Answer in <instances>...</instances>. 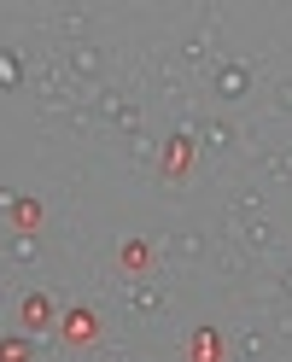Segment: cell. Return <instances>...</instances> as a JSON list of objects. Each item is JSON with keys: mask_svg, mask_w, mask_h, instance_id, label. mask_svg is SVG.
<instances>
[{"mask_svg": "<svg viewBox=\"0 0 292 362\" xmlns=\"http://www.w3.org/2000/svg\"><path fill=\"white\" fill-rule=\"evenodd\" d=\"M0 362H30V333H6L0 339Z\"/></svg>", "mask_w": 292, "mask_h": 362, "instance_id": "8", "label": "cell"}, {"mask_svg": "<svg viewBox=\"0 0 292 362\" xmlns=\"http://www.w3.org/2000/svg\"><path fill=\"white\" fill-rule=\"evenodd\" d=\"M12 228L18 234H41V205H35V199H12Z\"/></svg>", "mask_w": 292, "mask_h": 362, "instance_id": "4", "label": "cell"}, {"mask_svg": "<svg viewBox=\"0 0 292 362\" xmlns=\"http://www.w3.org/2000/svg\"><path fill=\"white\" fill-rule=\"evenodd\" d=\"M0 82H18V59H0Z\"/></svg>", "mask_w": 292, "mask_h": 362, "instance_id": "9", "label": "cell"}, {"mask_svg": "<svg viewBox=\"0 0 292 362\" xmlns=\"http://www.w3.org/2000/svg\"><path fill=\"white\" fill-rule=\"evenodd\" d=\"M53 322H59V315H53L47 292H24V298H18V327H24V333H53Z\"/></svg>", "mask_w": 292, "mask_h": 362, "instance_id": "1", "label": "cell"}, {"mask_svg": "<svg viewBox=\"0 0 292 362\" xmlns=\"http://www.w3.org/2000/svg\"><path fill=\"white\" fill-rule=\"evenodd\" d=\"M100 333V322H94V310H71L64 315V339H76V345H88V339Z\"/></svg>", "mask_w": 292, "mask_h": 362, "instance_id": "6", "label": "cell"}, {"mask_svg": "<svg viewBox=\"0 0 292 362\" xmlns=\"http://www.w3.org/2000/svg\"><path fill=\"white\" fill-rule=\"evenodd\" d=\"M187 362H222V345H216L211 327H199V333L187 339Z\"/></svg>", "mask_w": 292, "mask_h": 362, "instance_id": "5", "label": "cell"}, {"mask_svg": "<svg viewBox=\"0 0 292 362\" xmlns=\"http://www.w3.org/2000/svg\"><path fill=\"white\" fill-rule=\"evenodd\" d=\"M117 263L129 269V275H152V269H158V252H152L146 240H129L123 252H117Z\"/></svg>", "mask_w": 292, "mask_h": 362, "instance_id": "3", "label": "cell"}, {"mask_svg": "<svg viewBox=\"0 0 292 362\" xmlns=\"http://www.w3.org/2000/svg\"><path fill=\"white\" fill-rule=\"evenodd\" d=\"M187 170H193V134H175L164 152V181H182Z\"/></svg>", "mask_w": 292, "mask_h": 362, "instance_id": "2", "label": "cell"}, {"mask_svg": "<svg viewBox=\"0 0 292 362\" xmlns=\"http://www.w3.org/2000/svg\"><path fill=\"white\" fill-rule=\"evenodd\" d=\"M245 82H252V76H245L240 64H228V71H216V94H222V100H240V94H245Z\"/></svg>", "mask_w": 292, "mask_h": 362, "instance_id": "7", "label": "cell"}]
</instances>
